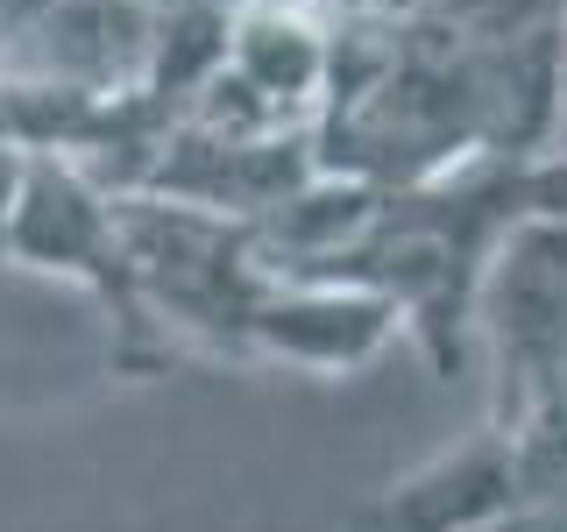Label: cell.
<instances>
[{
    "label": "cell",
    "instance_id": "cell-1",
    "mask_svg": "<svg viewBox=\"0 0 567 532\" xmlns=\"http://www.w3.org/2000/svg\"><path fill=\"white\" fill-rule=\"evenodd\" d=\"M0 263L93 291L106 306V327H114V362L128 377H150V369L171 362L164 334L150 327V313L135 298L128 235H121V192L106 177H93L79 156L22 150L8 213H0Z\"/></svg>",
    "mask_w": 567,
    "mask_h": 532
},
{
    "label": "cell",
    "instance_id": "cell-3",
    "mask_svg": "<svg viewBox=\"0 0 567 532\" xmlns=\"http://www.w3.org/2000/svg\"><path fill=\"white\" fill-rule=\"evenodd\" d=\"M525 504V475L518 448L504 426H475L468 440H454L447 454L419 461L412 475L383 483L369 504H354V519L341 532H475L489 519Z\"/></svg>",
    "mask_w": 567,
    "mask_h": 532
},
{
    "label": "cell",
    "instance_id": "cell-5",
    "mask_svg": "<svg viewBox=\"0 0 567 532\" xmlns=\"http://www.w3.org/2000/svg\"><path fill=\"white\" fill-rule=\"evenodd\" d=\"M560 150H567V14H560Z\"/></svg>",
    "mask_w": 567,
    "mask_h": 532
},
{
    "label": "cell",
    "instance_id": "cell-4",
    "mask_svg": "<svg viewBox=\"0 0 567 532\" xmlns=\"http://www.w3.org/2000/svg\"><path fill=\"white\" fill-rule=\"evenodd\" d=\"M14 164H22V150L0 135V213H8V192H14Z\"/></svg>",
    "mask_w": 567,
    "mask_h": 532
},
{
    "label": "cell",
    "instance_id": "cell-2",
    "mask_svg": "<svg viewBox=\"0 0 567 532\" xmlns=\"http://www.w3.org/2000/svg\"><path fill=\"white\" fill-rule=\"evenodd\" d=\"M475 334L496 377V426H567V206H539L489 248Z\"/></svg>",
    "mask_w": 567,
    "mask_h": 532
},
{
    "label": "cell",
    "instance_id": "cell-6",
    "mask_svg": "<svg viewBox=\"0 0 567 532\" xmlns=\"http://www.w3.org/2000/svg\"><path fill=\"white\" fill-rule=\"evenodd\" d=\"M156 8H171V0H156Z\"/></svg>",
    "mask_w": 567,
    "mask_h": 532
}]
</instances>
